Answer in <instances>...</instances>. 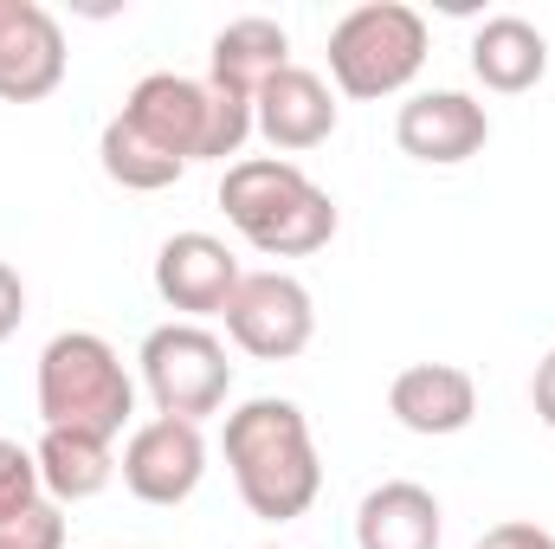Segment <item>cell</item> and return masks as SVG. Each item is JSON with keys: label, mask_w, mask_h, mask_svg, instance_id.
<instances>
[{"label": "cell", "mask_w": 555, "mask_h": 549, "mask_svg": "<svg viewBox=\"0 0 555 549\" xmlns=\"http://www.w3.org/2000/svg\"><path fill=\"white\" fill-rule=\"evenodd\" d=\"M266 549H278V544H266Z\"/></svg>", "instance_id": "cell-24"}, {"label": "cell", "mask_w": 555, "mask_h": 549, "mask_svg": "<svg viewBox=\"0 0 555 549\" xmlns=\"http://www.w3.org/2000/svg\"><path fill=\"white\" fill-rule=\"evenodd\" d=\"M117 478H124V491L137 505H155V511L188 505L201 491V478H207V433L194 420H168V413L137 420L130 439H124Z\"/></svg>", "instance_id": "cell-8"}, {"label": "cell", "mask_w": 555, "mask_h": 549, "mask_svg": "<svg viewBox=\"0 0 555 549\" xmlns=\"http://www.w3.org/2000/svg\"><path fill=\"white\" fill-rule=\"evenodd\" d=\"M472 78L498 98H524L550 78V39L524 13H491L472 33Z\"/></svg>", "instance_id": "cell-15"}, {"label": "cell", "mask_w": 555, "mask_h": 549, "mask_svg": "<svg viewBox=\"0 0 555 549\" xmlns=\"http://www.w3.org/2000/svg\"><path fill=\"white\" fill-rule=\"evenodd\" d=\"M472 549H555V531L530 524V518H511V524H491Z\"/></svg>", "instance_id": "cell-21"}, {"label": "cell", "mask_w": 555, "mask_h": 549, "mask_svg": "<svg viewBox=\"0 0 555 549\" xmlns=\"http://www.w3.org/2000/svg\"><path fill=\"white\" fill-rule=\"evenodd\" d=\"M220 207L266 259H310L336 240V201L291 155H240L220 175Z\"/></svg>", "instance_id": "cell-2"}, {"label": "cell", "mask_w": 555, "mask_h": 549, "mask_svg": "<svg viewBox=\"0 0 555 549\" xmlns=\"http://www.w3.org/2000/svg\"><path fill=\"white\" fill-rule=\"evenodd\" d=\"M253 130L272 142L278 155H304V149H323L336 137V91L304 72V65H284L272 85L253 98Z\"/></svg>", "instance_id": "cell-12"}, {"label": "cell", "mask_w": 555, "mask_h": 549, "mask_svg": "<svg viewBox=\"0 0 555 549\" xmlns=\"http://www.w3.org/2000/svg\"><path fill=\"white\" fill-rule=\"evenodd\" d=\"M0 549H65V518H59V505L46 498L33 518L7 524V531H0Z\"/></svg>", "instance_id": "cell-20"}, {"label": "cell", "mask_w": 555, "mask_h": 549, "mask_svg": "<svg viewBox=\"0 0 555 549\" xmlns=\"http://www.w3.org/2000/svg\"><path fill=\"white\" fill-rule=\"evenodd\" d=\"M439 498L414 478H388L356 505V549H439Z\"/></svg>", "instance_id": "cell-16"}, {"label": "cell", "mask_w": 555, "mask_h": 549, "mask_svg": "<svg viewBox=\"0 0 555 549\" xmlns=\"http://www.w3.org/2000/svg\"><path fill=\"white\" fill-rule=\"evenodd\" d=\"M137 369L155 413H168V420H194L201 426L233 395V356H227V343L207 323H181L175 317V323L149 330L137 349Z\"/></svg>", "instance_id": "cell-6"}, {"label": "cell", "mask_w": 555, "mask_h": 549, "mask_svg": "<svg viewBox=\"0 0 555 549\" xmlns=\"http://www.w3.org/2000/svg\"><path fill=\"white\" fill-rule=\"evenodd\" d=\"M65 26L39 0H0V104H39L65 85Z\"/></svg>", "instance_id": "cell-9"}, {"label": "cell", "mask_w": 555, "mask_h": 549, "mask_svg": "<svg viewBox=\"0 0 555 549\" xmlns=\"http://www.w3.org/2000/svg\"><path fill=\"white\" fill-rule=\"evenodd\" d=\"M388 413L420 433V439H446V433H465L478 420V382L459 369V362H408L395 382H388Z\"/></svg>", "instance_id": "cell-13"}, {"label": "cell", "mask_w": 555, "mask_h": 549, "mask_svg": "<svg viewBox=\"0 0 555 549\" xmlns=\"http://www.w3.org/2000/svg\"><path fill=\"white\" fill-rule=\"evenodd\" d=\"M39 505H46V485H39V459H33V446L0 439V531L20 524V518H33Z\"/></svg>", "instance_id": "cell-19"}, {"label": "cell", "mask_w": 555, "mask_h": 549, "mask_svg": "<svg viewBox=\"0 0 555 549\" xmlns=\"http://www.w3.org/2000/svg\"><path fill=\"white\" fill-rule=\"evenodd\" d=\"M39 420L65 426V433H98L117 439L137 420V382L124 369V356L98 336V330H59L39 349Z\"/></svg>", "instance_id": "cell-4"}, {"label": "cell", "mask_w": 555, "mask_h": 549, "mask_svg": "<svg viewBox=\"0 0 555 549\" xmlns=\"http://www.w3.org/2000/svg\"><path fill=\"white\" fill-rule=\"evenodd\" d=\"M530 408H537L543 426H555V349L537 362V375H530Z\"/></svg>", "instance_id": "cell-23"}, {"label": "cell", "mask_w": 555, "mask_h": 549, "mask_svg": "<svg viewBox=\"0 0 555 549\" xmlns=\"http://www.w3.org/2000/svg\"><path fill=\"white\" fill-rule=\"evenodd\" d=\"M240 259L227 240L214 233H175L162 240L155 253V297L168 310H181V323H201V317H227L233 291H240Z\"/></svg>", "instance_id": "cell-10"}, {"label": "cell", "mask_w": 555, "mask_h": 549, "mask_svg": "<svg viewBox=\"0 0 555 549\" xmlns=\"http://www.w3.org/2000/svg\"><path fill=\"white\" fill-rule=\"evenodd\" d=\"M395 142L426 168H459L491 142V111L465 91H414L395 111Z\"/></svg>", "instance_id": "cell-11"}, {"label": "cell", "mask_w": 555, "mask_h": 549, "mask_svg": "<svg viewBox=\"0 0 555 549\" xmlns=\"http://www.w3.org/2000/svg\"><path fill=\"white\" fill-rule=\"evenodd\" d=\"M291 65V33L266 20V13H246V20H227L207 46V85L227 91V98H259L278 72Z\"/></svg>", "instance_id": "cell-14"}, {"label": "cell", "mask_w": 555, "mask_h": 549, "mask_svg": "<svg viewBox=\"0 0 555 549\" xmlns=\"http://www.w3.org/2000/svg\"><path fill=\"white\" fill-rule=\"evenodd\" d=\"M227 336L253 362H291L317 336V304L310 284L291 272H246L233 304H227Z\"/></svg>", "instance_id": "cell-7"}, {"label": "cell", "mask_w": 555, "mask_h": 549, "mask_svg": "<svg viewBox=\"0 0 555 549\" xmlns=\"http://www.w3.org/2000/svg\"><path fill=\"white\" fill-rule=\"evenodd\" d=\"M33 459H39V485H46L52 505H85V498H98V491L117 478V452H111V439H98V433L46 426L39 446H33Z\"/></svg>", "instance_id": "cell-17"}, {"label": "cell", "mask_w": 555, "mask_h": 549, "mask_svg": "<svg viewBox=\"0 0 555 549\" xmlns=\"http://www.w3.org/2000/svg\"><path fill=\"white\" fill-rule=\"evenodd\" d=\"M426 20L408 0H362L330 26V85L356 104L401 98L426 65Z\"/></svg>", "instance_id": "cell-5"}, {"label": "cell", "mask_w": 555, "mask_h": 549, "mask_svg": "<svg viewBox=\"0 0 555 549\" xmlns=\"http://www.w3.org/2000/svg\"><path fill=\"white\" fill-rule=\"evenodd\" d=\"M130 130L155 142L162 155H175L181 168L194 162H227L253 137V104L214 91L207 78H181V72H149L117 111Z\"/></svg>", "instance_id": "cell-3"}, {"label": "cell", "mask_w": 555, "mask_h": 549, "mask_svg": "<svg viewBox=\"0 0 555 549\" xmlns=\"http://www.w3.org/2000/svg\"><path fill=\"white\" fill-rule=\"evenodd\" d=\"M98 162H104V175H111L117 188H130V194H162V188H175V181L188 175L175 155H162V149L142 137V130H130L124 117L104 124V137H98Z\"/></svg>", "instance_id": "cell-18"}, {"label": "cell", "mask_w": 555, "mask_h": 549, "mask_svg": "<svg viewBox=\"0 0 555 549\" xmlns=\"http://www.w3.org/2000/svg\"><path fill=\"white\" fill-rule=\"evenodd\" d=\"M20 317H26V284H20V272L0 259V343L20 330Z\"/></svg>", "instance_id": "cell-22"}, {"label": "cell", "mask_w": 555, "mask_h": 549, "mask_svg": "<svg viewBox=\"0 0 555 549\" xmlns=\"http://www.w3.org/2000/svg\"><path fill=\"white\" fill-rule=\"evenodd\" d=\"M220 452H227V472L240 485V505L259 524L304 518L317 505V491H323V459H317L310 420H304L297 401H284V395L240 401V408L227 413Z\"/></svg>", "instance_id": "cell-1"}]
</instances>
